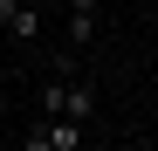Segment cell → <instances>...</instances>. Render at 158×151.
Instances as JSON below:
<instances>
[{
    "label": "cell",
    "mask_w": 158,
    "mask_h": 151,
    "mask_svg": "<svg viewBox=\"0 0 158 151\" xmlns=\"http://www.w3.org/2000/svg\"><path fill=\"white\" fill-rule=\"evenodd\" d=\"M21 144H28V151H83L89 144V124H76V117H35L28 124V131H21Z\"/></svg>",
    "instance_id": "cell-1"
},
{
    "label": "cell",
    "mask_w": 158,
    "mask_h": 151,
    "mask_svg": "<svg viewBox=\"0 0 158 151\" xmlns=\"http://www.w3.org/2000/svg\"><path fill=\"white\" fill-rule=\"evenodd\" d=\"M0 35L41 41V0H0Z\"/></svg>",
    "instance_id": "cell-2"
},
{
    "label": "cell",
    "mask_w": 158,
    "mask_h": 151,
    "mask_svg": "<svg viewBox=\"0 0 158 151\" xmlns=\"http://www.w3.org/2000/svg\"><path fill=\"white\" fill-rule=\"evenodd\" d=\"M62 14H69V55H76V48H89V41H96V14H103V7H62Z\"/></svg>",
    "instance_id": "cell-4"
},
{
    "label": "cell",
    "mask_w": 158,
    "mask_h": 151,
    "mask_svg": "<svg viewBox=\"0 0 158 151\" xmlns=\"http://www.w3.org/2000/svg\"><path fill=\"white\" fill-rule=\"evenodd\" d=\"M62 117H76V124H96V83L83 69H69L62 76Z\"/></svg>",
    "instance_id": "cell-3"
}]
</instances>
